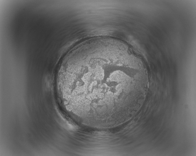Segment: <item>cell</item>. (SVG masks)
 <instances>
[{
    "instance_id": "cell-1",
    "label": "cell",
    "mask_w": 196,
    "mask_h": 156,
    "mask_svg": "<svg viewBox=\"0 0 196 156\" xmlns=\"http://www.w3.org/2000/svg\"><path fill=\"white\" fill-rule=\"evenodd\" d=\"M102 57L87 49L73 50L58 73V86L69 107L84 116L105 118L116 113L131 79Z\"/></svg>"
}]
</instances>
